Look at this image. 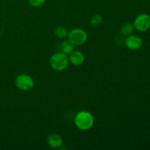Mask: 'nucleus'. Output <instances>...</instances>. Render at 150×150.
<instances>
[{
  "mask_svg": "<svg viewBox=\"0 0 150 150\" xmlns=\"http://www.w3.org/2000/svg\"><path fill=\"white\" fill-rule=\"evenodd\" d=\"M95 120L92 114L87 111H81L75 118V123L77 127L82 130H89L93 126Z\"/></svg>",
  "mask_w": 150,
  "mask_h": 150,
  "instance_id": "obj_1",
  "label": "nucleus"
},
{
  "mask_svg": "<svg viewBox=\"0 0 150 150\" xmlns=\"http://www.w3.org/2000/svg\"><path fill=\"white\" fill-rule=\"evenodd\" d=\"M50 63L54 70L61 71L67 67L69 64V58L63 52L57 53L51 57Z\"/></svg>",
  "mask_w": 150,
  "mask_h": 150,
  "instance_id": "obj_2",
  "label": "nucleus"
},
{
  "mask_svg": "<svg viewBox=\"0 0 150 150\" xmlns=\"http://www.w3.org/2000/svg\"><path fill=\"white\" fill-rule=\"evenodd\" d=\"M87 40V34L84 30L81 29H73L68 34V40L74 45H81Z\"/></svg>",
  "mask_w": 150,
  "mask_h": 150,
  "instance_id": "obj_3",
  "label": "nucleus"
},
{
  "mask_svg": "<svg viewBox=\"0 0 150 150\" xmlns=\"http://www.w3.org/2000/svg\"><path fill=\"white\" fill-rule=\"evenodd\" d=\"M16 85L21 90L28 91L34 86V80L29 75L21 74L16 78Z\"/></svg>",
  "mask_w": 150,
  "mask_h": 150,
  "instance_id": "obj_4",
  "label": "nucleus"
},
{
  "mask_svg": "<svg viewBox=\"0 0 150 150\" xmlns=\"http://www.w3.org/2000/svg\"><path fill=\"white\" fill-rule=\"evenodd\" d=\"M134 27L139 32H146L150 28V16L142 13L138 16L134 21Z\"/></svg>",
  "mask_w": 150,
  "mask_h": 150,
  "instance_id": "obj_5",
  "label": "nucleus"
},
{
  "mask_svg": "<svg viewBox=\"0 0 150 150\" xmlns=\"http://www.w3.org/2000/svg\"><path fill=\"white\" fill-rule=\"evenodd\" d=\"M126 47L132 51H136L142 48L143 45V41L140 37L137 35H130L125 40Z\"/></svg>",
  "mask_w": 150,
  "mask_h": 150,
  "instance_id": "obj_6",
  "label": "nucleus"
},
{
  "mask_svg": "<svg viewBox=\"0 0 150 150\" xmlns=\"http://www.w3.org/2000/svg\"><path fill=\"white\" fill-rule=\"evenodd\" d=\"M69 60L73 65L79 66L84 62L85 57L83 53L79 51H73L70 54Z\"/></svg>",
  "mask_w": 150,
  "mask_h": 150,
  "instance_id": "obj_7",
  "label": "nucleus"
},
{
  "mask_svg": "<svg viewBox=\"0 0 150 150\" xmlns=\"http://www.w3.org/2000/svg\"><path fill=\"white\" fill-rule=\"evenodd\" d=\"M47 142L51 147L57 149L61 147L63 144V140L59 135L51 133L47 138Z\"/></svg>",
  "mask_w": 150,
  "mask_h": 150,
  "instance_id": "obj_8",
  "label": "nucleus"
},
{
  "mask_svg": "<svg viewBox=\"0 0 150 150\" xmlns=\"http://www.w3.org/2000/svg\"><path fill=\"white\" fill-rule=\"evenodd\" d=\"M61 50L65 54H70L74 51V45L69 40H64L62 42Z\"/></svg>",
  "mask_w": 150,
  "mask_h": 150,
  "instance_id": "obj_9",
  "label": "nucleus"
},
{
  "mask_svg": "<svg viewBox=\"0 0 150 150\" xmlns=\"http://www.w3.org/2000/svg\"><path fill=\"white\" fill-rule=\"evenodd\" d=\"M134 25L132 24V23H125V24L123 25L122 26L120 29V32L121 34H122L123 35H132V33L134 31Z\"/></svg>",
  "mask_w": 150,
  "mask_h": 150,
  "instance_id": "obj_10",
  "label": "nucleus"
},
{
  "mask_svg": "<svg viewBox=\"0 0 150 150\" xmlns=\"http://www.w3.org/2000/svg\"><path fill=\"white\" fill-rule=\"evenodd\" d=\"M54 34L56 36L59 38H64L65 37L67 36L68 32H67V29L63 26H59L54 31Z\"/></svg>",
  "mask_w": 150,
  "mask_h": 150,
  "instance_id": "obj_11",
  "label": "nucleus"
},
{
  "mask_svg": "<svg viewBox=\"0 0 150 150\" xmlns=\"http://www.w3.org/2000/svg\"><path fill=\"white\" fill-rule=\"evenodd\" d=\"M103 18L100 15H95L93 17L91 18L90 20V23L93 26H98L100 23H102Z\"/></svg>",
  "mask_w": 150,
  "mask_h": 150,
  "instance_id": "obj_12",
  "label": "nucleus"
},
{
  "mask_svg": "<svg viewBox=\"0 0 150 150\" xmlns=\"http://www.w3.org/2000/svg\"><path fill=\"white\" fill-rule=\"evenodd\" d=\"M45 1L46 0H29V2L33 7H38L42 6L45 2Z\"/></svg>",
  "mask_w": 150,
  "mask_h": 150,
  "instance_id": "obj_13",
  "label": "nucleus"
}]
</instances>
